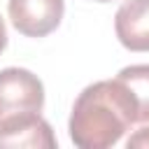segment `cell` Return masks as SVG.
Masks as SVG:
<instances>
[{"label": "cell", "instance_id": "obj_7", "mask_svg": "<svg viewBox=\"0 0 149 149\" xmlns=\"http://www.w3.org/2000/svg\"><path fill=\"white\" fill-rule=\"evenodd\" d=\"M128 149H149V128H140L135 130L128 140H126Z\"/></svg>", "mask_w": 149, "mask_h": 149}, {"label": "cell", "instance_id": "obj_2", "mask_svg": "<svg viewBox=\"0 0 149 149\" xmlns=\"http://www.w3.org/2000/svg\"><path fill=\"white\" fill-rule=\"evenodd\" d=\"M44 107V84L26 68L0 70V137Z\"/></svg>", "mask_w": 149, "mask_h": 149}, {"label": "cell", "instance_id": "obj_4", "mask_svg": "<svg viewBox=\"0 0 149 149\" xmlns=\"http://www.w3.org/2000/svg\"><path fill=\"white\" fill-rule=\"evenodd\" d=\"M114 33L128 51H149V0H123L114 16Z\"/></svg>", "mask_w": 149, "mask_h": 149}, {"label": "cell", "instance_id": "obj_1", "mask_svg": "<svg viewBox=\"0 0 149 149\" xmlns=\"http://www.w3.org/2000/svg\"><path fill=\"white\" fill-rule=\"evenodd\" d=\"M137 123V105L128 86L114 77L88 84L74 100L68 130L79 149H109Z\"/></svg>", "mask_w": 149, "mask_h": 149}, {"label": "cell", "instance_id": "obj_5", "mask_svg": "<svg viewBox=\"0 0 149 149\" xmlns=\"http://www.w3.org/2000/svg\"><path fill=\"white\" fill-rule=\"evenodd\" d=\"M56 144H58L56 135L49 121L42 119V114L19 123L16 128H12L0 137V147H9V149H54Z\"/></svg>", "mask_w": 149, "mask_h": 149}, {"label": "cell", "instance_id": "obj_8", "mask_svg": "<svg viewBox=\"0 0 149 149\" xmlns=\"http://www.w3.org/2000/svg\"><path fill=\"white\" fill-rule=\"evenodd\" d=\"M5 47H7V26H5V21L0 16V54L5 51Z\"/></svg>", "mask_w": 149, "mask_h": 149}, {"label": "cell", "instance_id": "obj_3", "mask_svg": "<svg viewBox=\"0 0 149 149\" xmlns=\"http://www.w3.org/2000/svg\"><path fill=\"white\" fill-rule=\"evenodd\" d=\"M12 26L26 37H47L61 26L65 0H9Z\"/></svg>", "mask_w": 149, "mask_h": 149}, {"label": "cell", "instance_id": "obj_6", "mask_svg": "<svg viewBox=\"0 0 149 149\" xmlns=\"http://www.w3.org/2000/svg\"><path fill=\"white\" fill-rule=\"evenodd\" d=\"M116 77L128 86V91L135 98V105H137V123H147L149 121V63L128 65Z\"/></svg>", "mask_w": 149, "mask_h": 149}, {"label": "cell", "instance_id": "obj_9", "mask_svg": "<svg viewBox=\"0 0 149 149\" xmlns=\"http://www.w3.org/2000/svg\"><path fill=\"white\" fill-rule=\"evenodd\" d=\"M95 2H109V0H95Z\"/></svg>", "mask_w": 149, "mask_h": 149}]
</instances>
